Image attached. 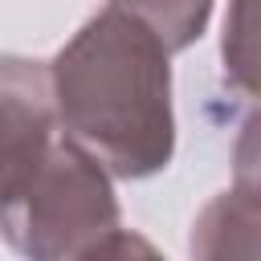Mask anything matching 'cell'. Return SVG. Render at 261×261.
Listing matches in <instances>:
<instances>
[{
    "mask_svg": "<svg viewBox=\"0 0 261 261\" xmlns=\"http://www.w3.org/2000/svg\"><path fill=\"white\" fill-rule=\"evenodd\" d=\"M110 167L57 114L53 69L4 57L0 65V224L33 261L151 253L118 220Z\"/></svg>",
    "mask_w": 261,
    "mask_h": 261,
    "instance_id": "1",
    "label": "cell"
},
{
    "mask_svg": "<svg viewBox=\"0 0 261 261\" xmlns=\"http://www.w3.org/2000/svg\"><path fill=\"white\" fill-rule=\"evenodd\" d=\"M167 53L143 16L110 4L49 61L61 126L118 179H147L175 155Z\"/></svg>",
    "mask_w": 261,
    "mask_h": 261,
    "instance_id": "2",
    "label": "cell"
},
{
    "mask_svg": "<svg viewBox=\"0 0 261 261\" xmlns=\"http://www.w3.org/2000/svg\"><path fill=\"white\" fill-rule=\"evenodd\" d=\"M188 249H192V257H204V261L261 257V200L241 188L220 192L196 216Z\"/></svg>",
    "mask_w": 261,
    "mask_h": 261,
    "instance_id": "3",
    "label": "cell"
},
{
    "mask_svg": "<svg viewBox=\"0 0 261 261\" xmlns=\"http://www.w3.org/2000/svg\"><path fill=\"white\" fill-rule=\"evenodd\" d=\"M224 82L261 102V0H228L220 33Z\"/></svg>",
    "mask_w": 261,
    "mask_h": 261,
    "instance_id": "4",
    "label": "cell"
},
{
    "mask_svg": "<svg viewBox=\"0 0 261 261\" xmlns=\"http://www.w3.org/2000/svg\"><path fill=\"white\" fill-rule=\"evenodd\" d=\"M114 4L143 16L175 53V49H188L192 41H200L216 0H114Z\"/></svg>",
    "mask_w": 261,
    "mask_h": 261,
    "instance_id": "5",
    "label": "cell"
},
{
    "mask_svg": "<svg viewBox=\"0 0 261 261\" xmlns=\"http://www.w3.org/2000/svg\"><path fill=\"white\" fill-rule=\"evenodd\" d=\"M232 188L261 200V110L245 118L232 143Z\"/></svg>",
    "mask_w": 261,
    "mask_h": 261,
    "instance_id": "6",
    "label": "cell"
}]
</instances>
